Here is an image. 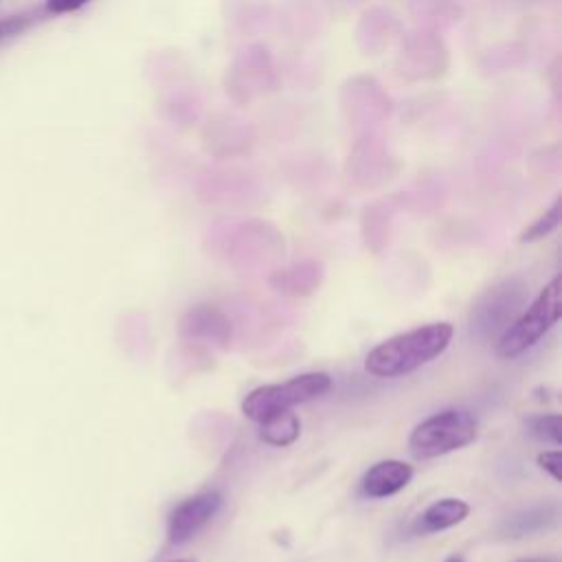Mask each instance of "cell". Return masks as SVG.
<instances>
[{"label":"cell","mask_w":562,"mask_h":562,"mask_svg":"<svg viewBox=\"0 0 562 562\" xmlns=\"http://www.w3.org/2000/svg\"><path fill=\"white\" fill-rule=\"evenodd\" d=\"M413 479V468L400 459L373 463L360 481V492L369 498H386L402 492Z\"/></svg>","instance_id":"ba28073f"},{"label":"cell","mask_w":562,"mask_h":562,"mask_svg":"<svg viewBox=\"0 0 562 562\" xmlns=\"http://www.w3.org/2000/svg\"><path fill=\"white\" fill-rule=\"evenodd\" d=\"M259 439L270 443V446H290L296 437H299V430H301V424H299V417L294 413H281L263 424H259Z\"/></svg>","instance_id":"7c38bea8"},{"label":"cell","mask_w":562,"mask_h":562,"mask_svg":"<svg viewBox=\"0 0 562 562\" xmlns=\"http://www.w3.org/2000/svg\"><path fill=\"white\" fill-rule=\"evenodd\" d=\"M331 389V378L325 371H310L294 375L285 382L263 384L252 389L241 400V413L257 424H263L281 413L292 411L296 404L312 402Z\"/></svg>","instance_id":"3957f363"},{"label":"cell","mask_w":562,"mask_h":562,"mask_svg":"<svg viewBox=\"0 0 562 562\" xmlns=\"http://www.w3.org/2000/svg\"><path fill=\"white\" fill-rule=\"evenodd\" d=\"M525 303V285L518 279L501 281L487 288L470 310V334L476 338H492L505 331L507 325L520 314Z\"/></svg>","instance_id":"5b68a950"},{"label":"cell","mask_w":562,"mask_h":562,"mask_svg":"<svg viewBox=\"0 0 562 562\" xmlns=\"http://www.w3.org/2000/svg\"><path fill=\"white\" fill-rule=\"evenodd\" d=\"M562 312V281L553 277L531 301V305L520 312L507 329L496 340V356L503 360L518 358L531 349L558 321Z\"/></svg>","instance_id":"7a4b0ae2"},{"label":"cell","mask_w":562,"mask_h":562,"mask_svg":"<svg viewBox=\"0 0 562 562\" xmlns=\"http://www.w3.org/2000/svg\"><path fill=\"white\" fill-rule=\"evenodd\" d=\"M180 334L191 340H211L226 345L231 338L228 316L213 305H195L180 318Z\"/></svg>","instance_id":"52a82bcc"},{"label":"cell","mask_w":562,"mask_h":562,"mask_svg":"<svg viewBox=\"0 0 562 562\" xmlns=\"http://www.w3.org/2000/svg\"><path fill=\"white\" fill-rule=\"evenodd\" d=\"M443 562H463V558H459V555H450L448 560H443Z\"/></svg>","instance_id":"ac0fdd59"},{"label":"cell","mask_w":562,"mask_h":562,"mask_svg":"<svg viewBox=\"0 0 562 562\" xmlns=\"http://www.w3.org/2000/svg\"><path fill=\"white\" fill-rule=\"evenodd\" d=\"M514 562H560L555 555H533V558H518Z\"/></svg>","instance_id":"e0dca14e"},{"label":"cell","mask_w":562,"mask_h":562,"mask_svg":"<svg viewBox=\"0 0 562 562\" xmlns=\"http://www.w3.org/2000/svg\"><path fill=\"white\" fill-rule=\"evenodd\" d=\"M555 518H558L555 505H533L507 516L498 531L505 538H525L547 529L549 525L555 522Z\"/></svg>","instance_id":"8fae6325"},{"label":"cell","mask_w":562,"mask_h":562,"mask_svg":"<svg viewBox=\"0 0 562 562\" xmlns=\"http://www.w3.org/2000/svg\"><path fill=\"white\" fill-rule=\"evenodd\" d=\"M470 514V505L461 498H439L430 503L413 522V531L417 536L437 533L463 522Z\"/></svg>","instance_id":"9c48e42d"},{"label":"cell","mask_w":562,"mask_h":562,"mask_svg":"<svg viewBox=\"0 0 562 562\" xmlns=\"http://www.w3.org/2000/svg\"><path fill=\"white\" fill-rule=\"evenodd\" d=\"M560 206H562V202H560V198H555V202H553L533 224H529V226L520 233V241H522V244H525V241H538V239L551 235V233L560 226Z\"/></svg>","instance_id":"4fadbf2b"},{"label":"cell","mask_w":562,"mask_h":562,"mask_svg":"<svg viewBox=\"0 0 562 562\" xmlns=\"http://www.w3.org/2000/svg\"><path fill=\"white\" fill-rule=\"evenodd\" d=\"M529 435L544 441V443H553L560 446L562 437H560V415L558 413H549V415H538L529 419Z\"/></svg>","instance_id":"5bb4252c"},{"label":"cell","mask_w":562,"mask_h":562,"mask_svg":"<svg viewBox=\"0 0 562 562\" xmlns=\"http://www.w3.org/2000/svg\"><path fill=\"white\" fill-rule=\"evenodd\" d=\"M169 562H195V560H191V558H178V560H169Z\"/></svg>","instance_id":"d6986e66"},{"label":"cell","mask_w":562,"mask_h":562,"mask_svg":"<svg viewBox=\"0 0 562 562\" xmlns=\"http://www.w3.org/2000/svg\"><path fill=\"white\" fill-rule=\"evenodd\" d=\"M222 507V494L217 490L198 492L180 501L167 518V540L171 544H184L191 540Z\"/></svg>","instance_id":"8992f818"},{"label":"cell","mask_w":562,"mask_h":562,"mask_svg":"<svg viewBox=\"0 0 562 562\" xmlns=\"http://www.w3.org/2000/svg\"><path fill=\"white\" fill-rule=\"evenodd\" d=\"M450 323H428L386 338L364 358V371L373 378H402L441 356L452 340Z\"/></svg>","instance_id":"6da1fadb"},{"label":"cell","mask_w":562,"mask_h":562,"mask_svg":"<svg viewBox=\"0 0 562 562\" xmlns=\"http://www.w3.org/2000/svg\"><path fill=\"white\" fill-rule=\"evenodd\" d=\"M323 281V266L316 261H301L283 268L270 277V285L288 296H307Z\"/></svg>","instance_id":"30bf717a"},{"label":"cell","mask_w":562,"mask_h":562,"mask_svg":"<svg viewBox=\"0 0 562 562\" xmlns=\"http://www.w3.org/2000/svg\"><path fill=\"white\" fill-rule=\"evenodd\" d=\"M88 0H46V9L50 13H70L83 7Z\"/></svg>","instance_id":"2e32d148"},{"label":"cell","mask_w":562,"mask_h":562,"mask_svg":"<svg viewBox=\"0 0 562 562\" xmlns=\"http://www.w3.org/2000/svg\"><path fill=\"white\" fill-rule=\"evenodd\" d=\"M560 461H562V452L555 448V450H544L538 454V465L553 479V481H560L562 474H560Z\"/></svg>","instance_id":"9a60e30c"},{"label":"cell","mask_w":562,"mask_h":562,"mask_svg":"<svg viewBox=\"0 0 562 562\" xmlns=\"http://www.w3.org/2000/svg\"><path fill=\"white\" fill-rule=\"evenodd\" d=\"M476 417L465 408H446L419 422L408 435V450L415 459H435L474 441Z\"/></svg>","instance_id":"277c9868"}]
</instances>
